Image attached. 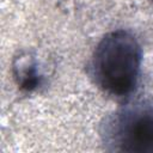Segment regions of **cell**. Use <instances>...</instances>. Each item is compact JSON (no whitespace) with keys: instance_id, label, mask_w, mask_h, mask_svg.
<instances>
[{"instance_id":"obj_2","label":"cell","mask_w":153,"mask_h":153,"mask_svg":"<svg viewBox=\"0 0 153 153\" xmlns=\"http://www.w3.org/2000/svg\"><path fill=\"white\" fill-rule=\"evenodd\" d=\"M102 139L110 151L153 153V100L122 106L102 124Z\"/></svg>"},{"instance_id":"obj_1","label":"cell","mask_w":153,"mask_h":153,"mask_svg":"<svg viewBox=\"0 0 153 153\" xmlns=\"http://www.w3.org/2000/svg\"><path fill=\"white\" fill-rule=\"evenodd\" d=\"M141 47L128 31L116 30L105 35L97 44L90 71L94 84L114 97L129 96L139 79Z\"/></svg>"}]
</instances>
